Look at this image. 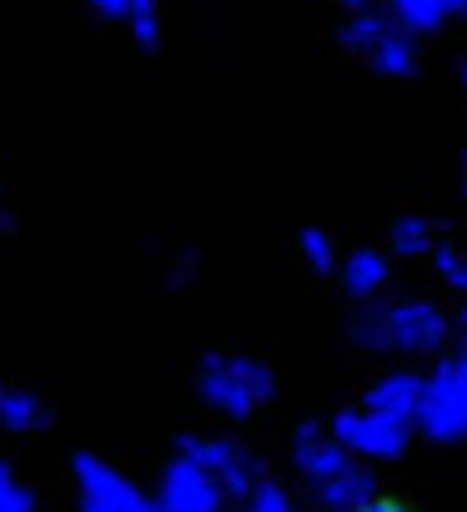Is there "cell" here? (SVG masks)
<instances>
[{"label":"cell","instance_id":"30bf717a","mask_svg":"<svg viewBox=\"0 0 467 512\" xmlns=\"http://www.w3.org/2000/svg\"><path fill=\"white\" fill-rule=\"evenodd\" d=\"M422 241H427L422 221H397V251H422Z\"/></svg>","mask_w":467,"mask_h":512},{"label":"cell","instance_id":"7a4b0ae2","mask_svg":"<svg viewBox=\"0 0 467 512\" xmlns=\"http://www.w3.org/2000/svg\"><path fill=\"white\" fill-rule=\"evenodd\" d=\"M76 487L86 512H141L136 492L101 462V457H76Z\"/></svg>","mask_w":467,"mask_h":512},{"label":"cell","instance_id":"5b68a950","mask_svg":"<svg viewBox=\"0 0 467 512\" xmlns=\"http://www.w3.org/2000/svg\"><path fill=\"white\" fill-rule=\"evenodd\" d=\"M166 502L176 512H206L211 507V487H206V477H201L196 462H176L166 472Z\"/></svg>","mask_w":467,"mask_h":512},{"label":"cell","instance_id":"277c9868","mask_svg":"<svg viewBox=\"0 0 467 512\" xmlns=\"http://www.w3.org/2000/svg\"><path fill=\"white\" fill-rule=\"evenodd\" d=\"M46 422H51V402L41 392L0 377V427L6 432H41Z\"/></svg>","mask_w":467,"mask_h":512},{"label":"cell","instance_id":"3957f363","mask_svg":"<svg viewBox=\"0 0 467 512\" xmlns=\"http://www.w3.org/2000/svg\"><path fill=\"white\" fill-rule=\"evenodd\" d=\"M86 6H91L101 21L126 26L141 51H156V46H161V6H156V0H86Z\"/></svg>","mask_w":467,"mask_h":512},{"label":"cell","instance_id":"6da1fadb","mask_svg":"<svg viewBox=\"0 0 467 512\" xmlns=\"http://www.w3.org/2000/svg\"><path fill=\"white\" fill-rule=\"evenodd\" d=\"M201 392L211 407L221 412H252L267 397V372L257 362H237V357H211L201 367Z\"/></svg>","mask_w":467,"mask_h":512},{"label":"cell","instance_id":"d6986e66","mask_svg":"<svg viewBox=\"0 0 467 512\" xmlns=\"http://www.w3.org/2000/svg\"><path fill=\"white\" fill-rule=\"evenodd\" d=\"M462 176H467V166H462Z\"/></svg>","mask_w":467,"mask_h":512},{"label":"cell","instance_id":"52a82bcc","mask_svg":"<svg viewBox=\"0 0 467 512\" xmlns=\"http://www.w3.org/2000/svg\"><path fill=\"white\" fill-rule=\"evenodd\" d=\"M387 6H392V21L407 36H427L447 21V0H387Z\"/></svg>","mask_w":467,"mask_h":512},{"label":"cell","instance_id":"9a60e30c","mask_svg":"<svg viewBox=\"0 0 467 512\" xmlns=\"http://www.w3.org/2000/svg\"><path fill=\"white\" fill-rule=\"evenodd\" d=\"M357 512H407L402 502H387V497H372V502H362Z\"/></svg>","mask_w":467,"mask_h":512},{"label":"cell","instance_id":"2e32d148","mask_svg":"<svg viewBox=\"0 0 467 512\" xmlns=\"http://www.w3.org/2000/svg\"><path fill=\"white\" fill-rule=\"evenodd\" d=\"M447 16H467V0H447Z\"/></svg>","mask_w":467,"mask_h":512},{"label":"cell","instance_id":"8fae6325","mask_svg":"<svg viewBox=\"0 0 467 512\" xmlns=\"http://www.w3.org/2000/svg\"><path fill=\"white\" fill-rule=\"evenodd\" d=\"M377 402H382L387 412H397V407H407V402H412V382H387V387L377 392Z\"/></svg>","mask_w":467,"mask_h":512},{"label":"cell","instance_id":"5bb4252c","mask_svg":"<svg viewBox=\"0 0 467 512\" xmlns=\"http://www.w3.org/2000/svg\"><path fill=\"white\" fill-rule=\"evenodd\" d=\"M437 262H442V277H447V282L467 287V256H452V251H442Z\"/></svg>","mask_w":467,"mask_h":512},{"label":"cell","instance_id":"4fadbf2b","mask_svg":"<svg viewBox=\"0 0 467 512\" xmlns=\"http://www.w3.org/2000/svg\"><path fill=\"white\" fill-rule=\"evenodd\" d=\"M0 512H36V497H31V492H26L21 482H16V487H11L6 497H0Z\"/></svg>","mask_w":467,"mask_h":512},{"label":"cell","instance_id":"7c38bea8","mask_svg":"<svg viewBox=\"0 0 467 512\" xmlns=\"http://www.w3.org/2000/svg\"><path fill=\"white\" fill-rule=\"evenodd\" d=\"M302 251L312 256L317 267H327V262H332V246H327V236H322V231H307V236H302Z\"/></svg>","mask_w":467,"mask_h":512},{"label":"cell","instance_id":"e0dca14e","mask_svg":"<svg viewBox=\"0 0 467 512\" xmlns=\"http://www.w3.org/2000/svg\"><path fill=\"white\" fill-rule=\"evenodd\" d=\"M342 6H352V11H362V0H342Z\"/></svg>","mask_w":467,"mask_h":512},{"label":"cell","instance_id":"ac0fdd59","mask_svg":"<svg viewBox=\"0 0 467 512\" xmlns=\"http://www.w3.org/2000/svg\"><path fill=\"white\" fill-rule=\"evenodd\" d=\"M462 91H467V66H462Z\"/></svg>","mask_w":467,"mask_h":512},{"label":"cell","instance_id":"ba28073f","mask_svg":"<svg viewBox=\"0 0 467 512\" xmlns=\"http://www.w3.org/2000/svg\"><path fill=\"white\" fill-rule=\"evenodd\" d=\"M387 31H392V21L357 11V16H352V21L342 26V46H347L352 56H362V61H367V56H372V51L382 46V36H387Z\"/></svg>","mask_w":467,"mask_h":512},{"label":"cell","instance_id":"9c48e42d","mask_svg":"<svg viewBox=\"0 0 467 512\" xmlns=\"http://www.w3.org/2000/svg\"><path fill=\"white\" fill-rule=\"evenodd\" d=\"M347 282H352V292H372V287L382 282V262H377L372 251L352 256V272H347Z\"/></svg>","mask_w":467,"mask_h":512},{"label":"cell","instance_id":"ffe728a7","mask_svg":"<svg viewBox=\"0 0 467 512\" xmlns=\"http://www.w3.org/2000/svg\"><path fill=\"white\" fill-rule=\"evenodd\" d=\"M0 216H6V211H0Z\"/></svg>","mask_w":467,"mask_h":512},{"label":"cell","instance_id":"8992f818","mask_svg":"<svg viewBox=\"0 0 467 512\" xmlns=\"http://www.w3.org/2000/svg\"><path fill=\"white\" fill-rule=\"evenodd\" d=\"M367 66L377 71V76H412L417 71V51H412V36L402 31V26H392L387 36H382V46L367 56Z\"/></svg>","mask_w":467,"mask_h":512}]
</instances>
